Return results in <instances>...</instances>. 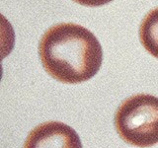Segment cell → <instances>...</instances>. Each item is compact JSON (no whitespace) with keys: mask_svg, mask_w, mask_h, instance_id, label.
<instances>
[{"mask_svg":"<svg viewBox=\"0 0 158 148\" xmlns=\"http://www.w3.org/2000/svg\"><path fill=\"white\" fill-rule=\"evenodd\" d=\"M39 54L48 75L66 84L91 79L103 60L102 47L95 35L73 23L49 28L40 41Z\"/></svg>","mask_w":158,"mask_h":148,"instance_id":"6da1fadb","label":"cell"},{"mask_svg":"<svg viewBox=\"0 0 158 148\" xmlns=\"http://www.w3.org/2000/svg\"><path fill=\"white\" fill-rule=\"evenodd\" d=\"M117 132L127 144L150 147L158 143V98L137 94L123 101L115 116Z\"/></svg>","mask_w":158,"mask_h":148,"instance_id":"7a4b0ae2","label":"cell"},{"mask_svg":"<svg viewBox=\"0 0 158 148\" xmlns=\"http://www.w3.org/2000/svg\"><path fill=\"white\" fill-rule=\"evenodd\" d=\"M24 148H83L77 132L65 123L48 121L29 133Z\"/></svg>","mask_w":158,"mask_h":148,"instance_id":"3957f363","label":"cell"},{"mask_svg":"<svg viewBox=\"0 0 158 148\" xmlns=\"http://www.w3.org/2000/svg\"><path fill=\"white\" fill-rule=\"evenodd\" d=\"M139 39L143 47L152 56L158 58V7L152 9L143 18L139 28Z\"/></svg>","mask_w":158,"mask_h":148,"instance_id":"277c9868","label":"cell"},{"mask_svg":"<svg viewBox=\"0 0 158 148\" xmlns=\"http://www.w3.org/2000/svg\"><path fill=\"white\" fill-rule=\"evenodd\" d=\"M72 1L87 7H98L110 3L113 0H72Z\"/></svg>","mask_w":158,"mask_h":148,"instance_id":"5b68a950","label":"cell"}]
</instances>
